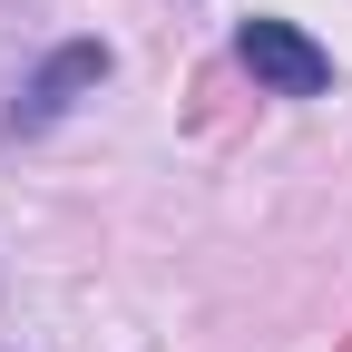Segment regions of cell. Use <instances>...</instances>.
<instances>
[{"mask_svg":"<svg viewBox=\"0 0 352 352\" xmlns=\"http://www.w3.org/2000/svg\"><path fill=\"white\" fill-rule=\"evenodd\" d=\"M235 59L274 88V98H323L333 88V50H314L294 20H274V10H254L245 30H235Z\"/></svg>","mask_w":352,"mask_h":352,"instance_id":"1","label":"cell"},{"mask_svg":"<svg viewBox=\"0 0 352 352\" xmlns=\"http://www.w3.org/2000/svg\"><path fill=\"white\" fill-rule=\"evenodd\" d=\"M98 78H108V39H69V50H50V59H39V78L20 88V127L69 118V108H78Z\"/></svg>","mask_w":352,"mask_h":352,"instance_id":"2","label":"cell"}]
</instances>
